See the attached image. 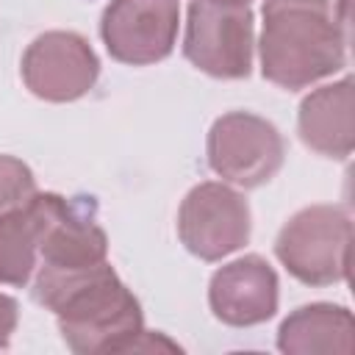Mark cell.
I'll return each instance as SVG.
<instances>
[{"label":"cell","mask_w":355,"mask_h":355,"mask_svg":"<svg viewBox=\"0 0 355 355\" xmlns=\"http://www.w3.org/2000/svg\"><path fill=\"white\" fill-rule=\"evenodd\" d=\"M250 202L225 183H197L180 202L178 236L180 244L200 261H222L241 250L250 241Z\"/></svg>","instance_id":"7"},{"label":"cell","mask_w":355,"mask_h":355,"mask_svg":"<svg viewBox=\"0 0 355 355\" xmlns=\"http://www.w3.org/2000/svg\"><path fill=\"white\" fill-rule=\"evenodd\" d=\"M349 14L324 8H263L261 75L288 92L347 67Z\"/></svg>","instance_id":"1"},{"label":"cell","mask_w":355,"mask_h":355,"mask_svg":"<svg viewBox=\"0 0 355 355\" xmlns=\"http://www.w3.org/2000/svg\"><path fill=\"white\" fill-rule=\"evenodd\" d=\"M19 322V305L14 297L0 294V349H6L11 344V336L17 330Z\"/></svg>","instance_id":"15"},{"label":"cell","mask_w":355,"mask_h":355,"mask_svg":"<svg viewBox=\"0 0 355 355\" xmlns=\"http://www.w3.org/2000/svg\"><path fill=\"white\" fill-rule=\"evenodd\" d=\"M39 263V214L33 200L0 214V283L28 286Z\"/></svg>","instance_id":"13"},{"label":"cell","mask_w":355,"mask_h":355,"mask_svg":"<svg viewBox=\"0 0 355 355\" xmlns=\"http://www.w3.org/2000/svg\"><path fill=\"white\" fill-rule=\"evenodd\" d=\"M47 311L55 313L64 344L78 355L130 352L147 333L139 300L108 261L67 283Z\"/></svg>","instance_id":"2"},{"label":"cell","mask_w":355,"mask_h":355,"mask_svg":"<svg viewBox=\"0 0 355 355\" xmlns=\"http://www.w3.org/2000/svg\"><path fill=\"white\" fill-rule=\"evenodd\" d=\"M280 280L263 255H244L211 275L208 305L222 324L255 327L277 313Z\"/></svg>","instance_id":"10"},{"label":"cell","mask_w":355,"mask_h":355,"mask_svg":"<svg viewBox=\"0 0 355 355\" xmlns=\"http://www.w3.org/2000/svg\"><path fill=\"white\" fill-rule=\"evenodd\" d=\"M205 153L214 175L241 189H258L280 172L286 144L269 119L250 111H230L211 125Z\"/></svg>","instance_id":"6"},{"label":"cell","mask_w":355,"mask_h":355,"mask_svg":"<svg viewBox=\"0 0 355 355\" xmlns=\"http://www.w3.org/2000/svg\"><path fill=\"white\" fill-rule=\"evenodd\" d=\"M180 28L178 0H111L100 17V36L119 64L147 67L172 55Z\"/></svg>","instance_id":"9"},{"label":"cell","mask_w":355,"mask_h":355,"mask_svg":"<svg viewBox=\"0 0 355 355\" xmlns=\"http://www.w3.org/2000/svg\"><path fill=\"white\" fill-rule=\"evenodd\" d=\"M227 3H244V6H250V0H227Z\"/></svg>","instance_id":"17"},{"label":"cell","mask_w":355,"mask_h":355,"mask_svg":"<svg viewBox=\"0 0 355 355\" xmlns=\"http://www.w3.org/2000/svg\"><path fill=\"white\" fill-rule=\"evenodd\" d=\"M355 97L352 78L319 86L302 97L297 114V130L308 150L324 158H349L355 147Z\"/></svg>","instance_id":"11"},{"label":"cell","mask_w":355,"mask_h":355,"mask_svg":"<svg viewBox=\"0 0 355 355\" xmlns=\"http://www.w3.org/2000/svg\"><path fill=\"white\" fill-rule=\"evenodd\" d=\"M22 80L44 103H72L89 94L100 78V58L75 31H47L22 53Z\"/></svg>","instance_id":"8"},{"label":"cell","mask_w":355,"mask_h":355,"mask_svg":"<svg viewBox=\"0 0 355 355\" xmlns=\"http://www.w3.org/2000/svg\"><path fill=\"white\" fill-rule=\"evenodd\" d=\"M355 347V319L349 308L311 302L291 311L277 330V349L286 355H349Z\"/></svg>","instance_id":"12"},{"label":"cell","mask_w":355,"mask_h":355,"mask_svg":"<svg viewBox=\"0 0 355 355\" xmlns=\"http://www.w3.org/2000/svg\"><path fill=\"white\" fill-rule=\"evenodd\" d=\"M263 8H324L336 14H349L347 0H263Z\"/></svg>","instance_id":"16"},{"label":"cell","mask_w":355,"mask_h":355,"mask_svg":"<svg viewBox=\"0 0 355 355\" xmlns=\"http://www.w3.org/2000/svg\"><path fill=\"white\" fill-rule=\"evenodd\" d=\"M36 191L33 169L14 155H0V214L28 205Z\"/></svg>","instance_id":"14"},{"label":"cell","mask_w":355,"mask_h":355,"mask_svg":"<svg viewBox=\"0 0 355 355\" xmlns=\"http://www.w3.org/2000/svg\"><path fill=\"white\" fill-rule=\"evenodd\" d=\"M255 19L252 8L227 0H191L186 17L183 55L205 75L241 80L252 69Z\"/></svg>","instance_id":"5"},{"label":"cell","mask_w":355,"mask_h":355,"mask_svg":"<svg viewBox=\"0 0 355 355\" xmlns=\"http://www.w3.org/2000/svg\"><path fill=\"white\" fill-rule=\"evenodd\" d=\"M33 208L39 214V263L33 272V300L47 308L67 283L108 261V236L97 222L94 197L36 191Z\"/></svg>","instance_id":"3"},{"label":"cell","mask_w":355,"mask_h":355,"mask_svg":"<svg viewBox=\"0 0 355 355\" xmlns=\"http://www.w3.org/2000/svg\"><path fill=\"white\" fill-rule=\"evenodd\" d=\"M352 219L341 205L297 211L275 239V255L305 286H333L349 275Z\"/></svg>","instance_id":"4"}]
</instances>
